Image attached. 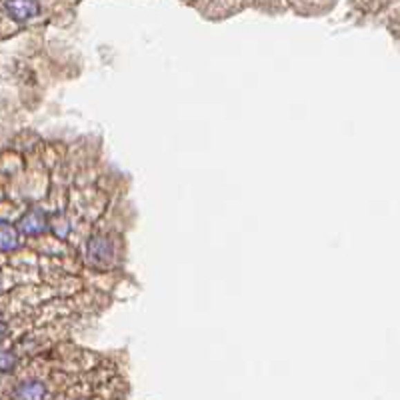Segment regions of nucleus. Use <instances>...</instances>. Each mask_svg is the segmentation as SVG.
<instances>
[{
    "mask_svg": "<svg viewBox=\"0 0 400 400\" xmlns=\"http://www.w3.org/2000/svg\"><path fill=\"white\" fill-rule=\"evenodd\" d=\"M78 400H86V399H78Z\"/></svg>",
    "mask_w": 400,
    "mask_h": 400,
    "instance_id": "obj_8",
    "label": "nucleus"
},
{
    "mask_svg": "<svg viewBox=\"0 0 400 400\" xmlns=\"http://www.w3.org/2000/svg\"><path fill=\"white\" fill-rule=\"evenodd\" d=\"M20 230L24 232V234H30V236H35V234H40L42 230L46 229V220H44V214L40 212V210H30V212H26L22 218H20Z\"/></svg>",
    "mask_w": 400,
    "mask_h": 400,
    "instance_id": "obj_1",
    "label": "nucleus"
},
{
    "mask_svg": "<svg viewBox=\"0 0 400 400\" xmlns=\"http://www.w3.org/2000/svg\"><path fill=\"white\" fill-rule=\"evenodd\" d=\"M20 247L19 230L8 222H0V252H12Z\"/></svg>",
    "mask_w": 400,
    "mask_h": 400,
    "instance_id": "obj_4",
    "label": "nucleus"
},
{
    "mask_svg": "<svg viewBox=\"0 0 400 400\" xmlns=\"http://www.w3.org/2000/svg\"><path fill=\"white\" fill-rule=\"evenodd\" d=\"M88 252H91V256H93L95 260H106V258H111V254H113V247H111V242H108L106 238H95V240L88 245Z\"/></svg>",
    "mask_w": 400,
    "mask_h": 400,
    "instance_id": "obj_5",
    "label": "nucleus"
},
{
    "mask_svg": "<svg viewBox=\"0 0 400 400\" xmlns=\"http://www.w3.org/2000/svg\"><path fill=\"white\" fill-rule=\"evenodd\" d=\"M6 10L10 12L12 19L28 20L39 15L40 6L37 2H30V0H20V2H8V4H6Z\"/></svg>",
    "mask_w": 400,
    "mask_h": 400,
    "instance_id": "obj_3",
    "label": "nucleus"
},
{
    "mask_svg": "<svg viewBox=\"0 0 400 400\" xmlns=\"http://www.w3.org/2000/svg\"><path fill=\"white\" fill-rule=\"evenodd\" d=\"M2 334H4V324L0 321V339H2Z\"/></svg>",
    "mask_w": 400,
    "mask_h": 400,
    "instance_id": "obj_7",
    "label": "nucleus"
},
{
    "mask_svg": "<svg viewBox=\"0 0 400 400\" xmlns=\"http://www.w3.org/2000/svg\"><path fill=\"white\" fill-rule=\"evenodd\" d=\"M17 366V356L8 350H0V372H10Z\"/></svg>",
    "mask_w": 400,
    "mask_h": 400,
    "instance_id": "obj_6",
    "label": "nucleus"
},
{
    "mask_svg": "<svg viewBox=\"0 0 400 400\" xmlns=\"http://www.w3.org/2000/svg\"><path fill=\"white\" fill-rule=\"evenodd\" d=\"M44 397H46V386L40 381L22 382L15 390L17 400H44Z\"/></svg>",
    "mask_w": 400,
    "mask_h": 400,
    "instance_id": "obj_2",
    "label": "nucleus"
}]
</instances>
